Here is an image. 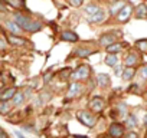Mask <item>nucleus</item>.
Here are the masks:
<instances>
[{
  "instance_id": "nucleus-1",
  "label": "nucleus",
  "mask_w": 147,
  "mask_h": 138,
  "mask_svg": "<svg viewBox=\"0 0 147 138\" xmlns=\"http://www.w3.org/2000/svg\"><path fill=\"white\" fill-rule=\"evenodd\" d=\"M77 118H78L85 127H90V128H92V127L95 125V122H97L95 117H94L92 114H90L88 111H80V112L77 114Z\"/></svg>"
},
{
  "instance_id": "nucleus-2",
  "label": "nucleus",
  "mask_w": 147,
  "mask_h": 138,
  "mask_svg": "<svg viewBox=\"0 0 147 138\" xmlns=\"http://www.w3.org/2000/svg\"><path fill=\"white\" fill-rule=\"evenodd\" d=\"M90 75V68L88 66H80L75 72L72 74V79H85Z\"/></svg>"
},
{
  "instance_id": "nucleus-3",
  "label": "nucleus",
  "mask_w": 147,
  "mask_h": 138,
  "mask_svg": "<svg viewBox=\"0 0 147 138\" xmlns=\"http://www.w3.org/2000/svg\"><path fill=\"white\" fill-rule=\"evenodd\" d=\"M131 13H133V7H131L130 5H125V6L120 10V13L117 15V17H118L120 22H127V20L130 19Z\"/></svg>"
},
{
  "instance_id": "nucleus-4",
  "label": "nucleus",
  "mask_w": 147,
  "mask_h": 138,
  "mask_svg": "<svg viewBox=\"0 0 147 138\" xmlns=\"http://www.w3.org/2000/svg\"><path fill=\"white\" fill-rule=\"evenodd\" d=\"M90 104H91V108H92L94 111H97V112L102 111V108H104V99L100 98V96H94Z\"/></svg>"
},
{
  "instance_id": "nucleus-5",
  "label": "nucleus",
  "mask_w": 147,
  "mask_h": 138,
  "mask_svg": "<svg viewBox=\"0 0 147 138\" xmlns=\"http://www.w3.org/2000/svg\"><path fill=\"white\" fill-rule=\"evenodd\" d=\"M124 132V128L120 125V124H111L110 127V135L114 137V138H120Z\"/></svg>"
},
{
  "instance_id": "nucleus-6",
  "label": "nucleus",
  "mask_w": 147,
  "mask_h": 138,
  "mask_svg": "<svg viewBox=\"0 0 147 138\" xmlns=\"http://www.w3.org/2000/svg\"><path fill=\"white\" fill-rule=\"evenodd\" d=\"M104 19H105V12L102 9H100L95 15H92V16L88 17V22L90 23H101Z\"/></svg>"
},
{
  "instance_id": "nucleus-7",
  "label": "nucleus",
  "mask_w": 147,
  "mask_h": 138,
  "mask_svg": "<svg viewBox=\"0 0 147 138\" xmlns=\"http://www.w3.org/2000/svg\"><path fill=\"white\" fill-rule=\"evenodd\" d=\"M136 17L137 19H147V5L141 3L136 7Z\"/></svg>"
},
{
  "instance_id": "nucleus-8",
  "label": "nucleus",
  "mask_w": 147,
  "mask_h": 138,
  "mask_svg": "<svg viewBox=\"0 0 147 138\" xmlns=\"http://www.w3.org/2000/svg\"><path fill=\"white\" fill-rule=\"evenodd\" d=\"M61 38H62V40H65V42H77V40H78V35H77L75 32H72V30H65Z\"/></svg>"
},
{
  "instance_id": "nucleus-9",
  "label": "nucleus",
  "mask_w": 147,
  "mask_h": 138,
  "mask_svg": "<svg viewBox=\"0 0 147 138\" xmlns=\"http://www.w3.org/2000/svg\"><path fill=\"white\" fill-rule=\"evenodd\" d=\"M15 94H16V89L15 88L5 89L2 94H0V99H2V101H9V99H12L15 96Z\"/></svg>"
},
{
  "instance_id": "nucleus-10",
  "label": "nucleus",
  "mask_w": 147,
  "mask_h": 138,
  "mask_svg": "<svg viewBox=\"0 0 147 138\" xmlns=\"http://www.w3.org/2000/svg\"><path fill=\"white\" fill-rule=\"evenodd\" d=\"M80 92H81V85H80V84H77V82H74V84H71V86H69L68 96H69V98L77 96V95H80Z\"/></svg>"
},
{
  "instance_id": "nucleus-11",
  "label": "nucleus",
  "mask_w": 147,
  "mask_h": 138,
  "mask_svg": "<svg viewBox=\"0 0 147 138\" xmlns=\"http://www.w3.org/2000/svg\"><path fill=\"white\" fill-rule=\"evenodd\" d=\"M115 42V36H113V35H104V36H101V39H100V43L102 45V46H110V45H113Z\"/></svg>"
},
{
  "instance_id": "nucleus-12",
  "label": "nucleus",
  "mask_w": 147,
  "mask_h": 138,
  "mask_svg": "<svg viewBox=\"0 0 147 138\" xmlns=\"http://www.w3.org/2000/svg\"><path fill=\"white\" fill-rule=\"evenodd\" d=\"M105 49H107L108 55H117L118 52H121V49H123V45H121V43H113V45L107 46Z\"/></svg>"
},
{
  "instance_id": "nucleus-13",
  "label": "nucleus",
  "mask_w": 147,
  "mask_h": 138,
  "mask_svg": "<svg viewBox=\"0 0 147 138\" xmlns=\"http://www.w3.org/2000/svg\"><path fill=\"white\" fill-rule=\"evenodd\" d=\"M124 6H125V2H124V0H120V2H117V3H114V5L111 6L110 13H111V15H118L120 10H121Z\"/></svg>"
},
{
  "instance_id": "nucleus-14",
  "label": "nucleus",
  "mask_w": 147,
  "mask_h": 138,
  "mask_svg": "<svg viewBox=\"0 0 147 138\" xmlns=\"http://www.w3.org/2000/svg\"><path fill=\"white\" fill-rule=\"evenodd\" d=\"M9 43H12L15 46H23V45H26V40L22 39V38H18L15 35H10L9 36Z\"/></svg>"
},
{
  "instance_id": "nucleus-15",
  "label": "nucleus",
  "mask_w": 147,
  "mask_h": 138,
  "mask_svg": "<svg viewBox=\"0 0 147 138\" xmlns=\"http://www.w3.org/2000/svg\"><path fill=\"white\" fill-rule=\"evenodd\" d=\"M137 60H138V56H137L136 53H130V55L125 58V66H127V68H133V66L137 63Z\"/></svg>"
},
{
  "instance_id": "nucleus-16",
  "label": "nucleus",
  "mask_w": 147,
  "mask_h": 138,
  "mask_svg": "<svg viewBox=\"0 0 147 138\" xmlns=\"http://www.w3.org/2000/svg\"><path fill=\"white\" fill-rule=\"evenodd\" d=\"M97 79H98V84H100L102 88H105V86L110 85V76H108L107 74H100Z\"/></svg>"
},
{
  "instance_id": "nucleus-17",
  "label": "nucleus",
  "mask_w": 147,
  "mask_h": 138,
  "mask_svg": "<svg viewBox=\"0 0 147 138\" xmlns=\"http://www.w3.org/2000/svg\"><path fill=\"white\" fill-rule=\"evenodd\" d=\"M6 26H7V27H9V30H10L12 33H15V35H19V33H20V30H22V29H20V26H19L16 22H7V23H6Z\"/></svg>"
},
{
  "instance_id": "nucleus-18",
  "label": "nucleus",
  "mask_w": 147,
  "mask_h": 138,
  "mask_svg": "<svg viewBox=\"0 0 147 138\" xmlns=\"http://www.w3.org/2000/svg\"><path fill=\"white\" fill-rule=\"evenodd\" d=\"M77 56L78 58H85V56H90V55H92L94 53V50H91V49H85V48H80V49H77Z\"/></svg>"
},
{
  "instance_id": "nucleus-19",
  "label": "nucleus",
  "mask_w": 147,
  "mask_h": 138,
  "mask_svg": "<svg viewBox=\"0 0 147 138\" xmlns=\"http://www.w3.org/2000/svg\"><path fill=\"white\" fill-rule=\"evenodd\" d=\"M108 66H117V63H118V58H117V55H107V58H105V60H104Z\"/></svg>"
},
{
  "instance_id": "nucleus-20",
  "label": "nucleus",
  "mask_w": 147,
  "mask_h": 138,
  "mask_svg": "<svg viewBox=\"0 0 147 138\" xmlns=\"http://www.w3.org/2000/svg\"><path fill=\"white\" fill-rule=\"evenodd\" d=\"M134 74H136V71H134L133 68H125L124 72H123V79L124 81H130L134 76Z\"/></svg>"
},
{
  "instance_id": "nucleus-21",
  "label": "nucleus",
  "mask_w": 147,
  "mask_h": 138,
  "mask_svg": "<svg viewBox=\"0 0 147 138\" xmlns=\"http://www.w3.org/2000/svg\"><path fill=\"white\" fill-rule=\"evenodd\" d=\"M12 99H13V104H15V105H20V104H23V101H25V94H23V92H16Z\"/></svg>"
},
{
  "instance_id": "nucleus-22",
  "label": "nucleus",
  "mask_w": 147,
  "mask_h": 138,
  "mask_svg": "<svg viewBox=\"0 0 147 138\" xmlns=\"http://www.w3.org/2000/svg\"><path fill=\"white\" fill-rule=\"evenodd\" d=\"M98 10H100V7H98L97 5H88V6L85 7V13L88 15V17L92 16V15H95Z\"/></svg>"
},
{
  "instance_id": "nucleus-23",
  "label": "nucleus",
  "mask_w": 147,
  "mask_h": 138,
  "mask_svg": "<svg viewBox=\"0 0 147 138\" xmlns=\"http://www.w3.org/2000/svg\"><path fill=\"white\" fill-rule=\"evenodd\" d=\"M125 125H127L128 128H134V127L137 125V118H136V115H130V117H127V119H125Z\"/></svg>"
},
{
  "instance_id": "nucleus-24",
  "label": "nucleus",
  "mask_w": 147,
  "mask_h": 138,
  "mask_svg": "<svg viewBox=\"0 0 147 138\" xmlns=\"http://www.w3.org/2000/svg\"><path fill=\"white\" fill-rule=\"evenodd\" d=\"M136 46L141 50V52H147V39H140L136 42Z\"/></svg>"
},
{
  "instance_id": "nucleus-25",
  "label": "nucleus",
  "mask_w": 147,
  "mask_h": 138,
  "mask_svg": "<svg viewBox=\"0 0 147 138\" xmlns=\"http://www.w3.org/2000/svg\"><path fill=\"white\" fill-rule=\"evenodd\" d=\"M9 111H10V104L7 101L0 102V114H7Z\"/></svg>"
},
{
  "instance_id": "nucleus-26",
  "label": "nucleus",
  "mask_w": 147,
  "mask_h": 138,
  "mask_svg": "<svg viewBox=\"0 0 147 138\" xmlns=\"http://www.w3.org/2000/svg\"><path fill=\"white\" fill-rule=\"evenodd\" d=\"M69 3H71L74 7H80V6L84 3V0H69Z\"/></svg>"
},
{
  "instance_id": "nucleus-27",
  "label": "nucleus",
  "mask_w": 147,
  "mask_h": 138,
  "mask_svg": "<svg viewBox=\"0 0 147 138\" xmlns=\"http://www.w3.org/2000/svg\"><path fill=\"white\" fill-rule=\"evenodd\" d=\"M140 75H141V78H143V79H147V66H143V68H141Z\"/></svg>"
},
{
  "instance_id": "nucleus-28",
  "label": "nucleus",
  "mask_w": 147,
  "mask_h": 138,
  "mask_svg": "<svg viewBox=\"0 0 147 138\" xmlns=\"http://www.w3.org/2000/svg\"><path fill=\"white\" fill-rule=\"evenodd\" d=\"M0 138H7V135H6V132L0 128Z\"/></svg>"
},
{
  "instance_id": "nucleus-29",
  "label": "nucleus",
  "mask_w": 147,
  "mask_h": 138,
  "mask_svg": "<svg viewBox=\"0 0 147 138\" xmlns=\"http://www.w3.org/2000/svg\"><path fill=\"white\" fill-rule=\"evenodd\" d=\"M49 79H51V74H46V75L43 76V81H45V82H49Z\"/></svg>"
},
{
  "instance_id": "nucleus-30",
  "label": "nucleus",
  "mask_w": 147,
  "mask_h": 138,
  "mask_svg": "<svg viewBox=\"0 0 147 138\" xmlns=\"http://www.w3.org/2000/svg\"><path fill=\"white\" fill-rule=\"evenodd\" d=\"M115 75H123V74H121V68H120V66H117V68H115Z\"/></svg>"
},
{
  "instance_id": "nucleus-31",
  "label": "nucleus",
  "mask_w": 147,
  "mask_h": 138,
  "mask_svg": "<svg viewBox=\"0 0 147 138\" xmlns=\"http://www.w3.org/2000/svg\"><path fill=\"white\" fill-rule=\"evenodd\" d=\"M5 46H6V45H5V42H3L2 39H0V49H3Z\"/></svg>"
},
{
  "instance_id": "nucleus-32",
  "label": "nucleus",
  "mask_w": 147,
  "mask_h": 138,
  "mask_svg": "<svg viewBox=\"0 0 147 138\" xmlns=\"http://www.w3.org/2000/svg\"><path fill=\"white\" fill-rule=\"evenodd\" d=\"M128 137H130V138H137V135H136L134 132H130V134H128Z\"/></svg>"
},
{
  "instance_id": "nucleus-33",
  "label": "nucleus",
  "mask_w": 147,
  "mask_h": 138,
  "mask_svg": "<svg viewBox=\"0 0 147 138\" xmlns=\"http://www.w3.org/2000/svg\"><path fill=\"white\" fill-rule=\"evenodd\" d=\"M16 135H18V137H19V138H25V137H23V135H22V134H19V132H16Z\"/></svg>"
},
{
  "instance_id": "nucleus-34",
  "label": "nucleus",
  "mask_w": 147,
  "mask_h": 138,
  "mask_svg": "<svg viewBox=\"0 0 147 138\" xmlns=\"http://www.w3.org/2000/svg\"><path fill=\"white\" fill-rule=\"evenodd\" d=\"M3 10H5V6H3V5H0V12H3Z\"/></svg>"
},
{
  "instance_id": "nucleus-35",
  "label": "nucleus",
  "mask_w": 147,
  "mask_h": 138,
  "mask_svg": "<svg viewBox=\"0 0 147 138\" xmlns=\"http://www.w3.org/2000/svg\"><path fill=\"white\" fill-rule=\"evenodd\" d=\"M78 138H87V137H84V135H78Z\"/></svg>"
}]
</instances>
